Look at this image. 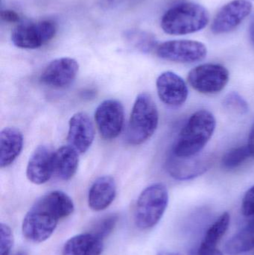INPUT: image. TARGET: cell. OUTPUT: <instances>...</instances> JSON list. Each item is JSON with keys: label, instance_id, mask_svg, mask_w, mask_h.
<instances>
[{"label": "cell", "instance_id": "6da1fadb", "mask_svg": "<svg viewBox=\"0 0 254 255\" xmlns=\"http://www.w3.org/2000/svg\"><path fill=\"white\" fill-rule=\"evenodd\" d=\"M74 210V203L67 193L55 190L44 195L25 214L22 225L23 236L35 244L47 241L60 220L71 215Z\"/></svg>", "mask_w": 254, "mask_h": 255}, {"label": "cell", "instance_id": "7a4b0ae2", "mask_svg": "<svg viewBox=\"0 0 254 255\" xmlns=\"http://www.w3.org/2000/svg\"><path fill=\"white\" fill-rule=\"evenodd\" d=\"M216 121L211 112L199 110L194 113L180 130L171 154L187 157L199 154L214 133Z\"/></svg>", "mask_w": 254, "mask_h": 255}, {"label": "cell", "instance_id": "3957f363", "mask_svg": "<svg viewBox=\"0 0 254 255\" xmlns=\"http://www.w3.org/2000/svg\"><path fill=\"white\" fill-rule=\"evenodd\" d=\"M209 21L210 15L204 6L189 1L169 9L161 19V27L167 34L185 35L201 31Z\"/></svg>", "mask_w": 254, "mask_h": 255}, {"label": "cell", "instance_id": "277c9868", "mask_svg": "<svg viewBox=\"0 0 254 255\" xmlns=\"http://www.w3.org/2000/svg\"><path fill=\"white\" fill-rule=\"evenodd\" d=\"M158 123L159 113L153 99L146 93L140 94L131 111L127 140L133 145L144 143L155 133Z\"/></svg>", "mask_w": 254, "mask_h": 255}, {"label": "cell", "instance_id": "5b68a950", "mask_svg": "<svg viewBox=\"0 0 254 255\" xmlns=\"http://www.w3.org/2000/svg\"><path fill=\"white\" fill-rule=\"evenodd\" d=\"M169 203L167 187L156 183L146 187L137 199L134 220L140 230L155 227L162 218Z\"/></svg>", "mask_w": 254, "mask_h": 255}, {"label": "cell", "instance_id": "8992f818", "mask_svg": "<svg viewBox=\"0 0 254 255\" xmlns=\"http://www.w3.org/2000/svg\"><path fill=\"white\" fill-rule=\"evenodd\" d=\"M56 32V23L50 19L22 22L13 28L11 40L20 49H38L52 40Z\"/></svg>", "mask_w": 254, "mask_h": 255}, {"label": "cell", "instance_id": "52a82bcc", "mask_svg": "<svg viewBox=\"0 0 254 255\" xmlns=\"http://www.w3.org/2000/svg\"><path fill=\"white\" fill-rule=\"evenodd\" d=\"M187 79L190 86L198 92L216 94L228 83L229 71L221 64H201L189 72Z\"/></svg>", "mask_w": 254, "mask_h": 255}, {"label": "cell", "instance_id": "ba28073f", "mask_svg": "<svg viewBox=\"0 0 254 255\" xmlns=\"http://www.w3.org/2000/svg\"><path fill=\"white\" fill-rule=\"evenodd\" d=\"M159 58L176 63L198 62L206 58L207 49L201 42L191 40H169L156 48Z\"/></svg>", "mask_w": 254, "mask_h": 255}, {"label": "cell", "instance_id": "9c48e42d", "mask_svg": "<svg viewBox=\"0 0 254 255\" xmlns=\"http://www.w3.org/2000/svg\"><path fill=\"white\" fill-rule=\"evenodd\" d=\"M124 108L120 102L107 100L97 107L95 121L100 135L106 140L117 137L123 128Z\"/></svg>", "mask_w": 254, "mask_h": 255}, {"label": "cell", "instance_id": "30bf717a", "mask_svg": "<svg viewBox=\"0 0 254 255\" xmlns=\"http://www.w3.org/2000/svg\"><path fill=\"white\" fill-rule=\"evenodd\" d=\"M213 164L210 154H196L187 157H177L170 154L167 160V169L174 179L185 181L192 179L207 172Z\"/></svg>", "mask_w": 254, "mask_h": 255}, {"label": "cell", "instance_id": "8fae6325", "mask_svg": "<svg viewBox=\"0 0 254 255\" xmlns=\"http://www.w3.org/2000/svg\"><path fill=\"white\" fill-rule=\"evenodd\" d=\"M252 3L249 0H233L216 13L211 25L216 34H225L237 28L252 13Z\"/></svg>", "mask_w": 254, "mask_h": 255}, {"label": "cell", "instance_id": "7c38bea8", "mask_svg": "<svg viewBox=\"0 0 254 255\" xmlns=\"http://www.w3.org/2000/svg\"><path fill=\"white\" fill-rule=\"evenodd\" d=\"M79 69V64L73 58H58L48 64L42 73L40 80L49 88H67L74 82Z\"/></svg>", "mask_w": 254, "mask_h": 255}, {"label": "cell", "instance_id": "4fadbf2b", "mask_svg": "<svg viewBox=\"0 0 254 255\" xmlns=\"http://www.w3.org/2000/svg\"><path fill=\"white\" fill-rule=\"evenodd\" d=\"M156 86L158 97L169 107H180L187 100L189 93L186 84L180 76L173 72H164L160 75Z\"/></svg>", "mask_w": 254, "mask_h": 255}, {"label": "cell", "instance_id": "5bb4252c", "mask_svg": "<svg viewBox=\"0 0 254 255\" xmlns=\"http://www.w3.org/2000/svg\"><path fill=\"white\" fill-rule=\"evenodd\" d=\"M54 151L47 145H39L30 157L26 168L28 181L37 185L47 182L54 174Z\"/></svg>", "mask_w": 254, "mask_h": 255}, {"label": "cell", "instance_id": "9a60e30c", "mask_svg": "<svg viewBox=\"0 0 254 255\" xmlns=\"http://www.w3.org/2000/svg\"><path fill=\"white\" fill-rule=\"evenodd\" d=\"M95 136L93 124L86 114H75L69 122L67 139L70 145L79 154L86 152L92 145Z\"/></svg>", "mask_w": 254, "mask_h": 255}, {"label": "cell", "instance_id": "2e32d148", "mask_svg": "<svg viewBox=\"0 0 254 255\" xmlns=\"http://www.w3.org/2000/svg\"><path fill=\"white\" fill-rule=\"evenodd\" d=\"M116 181L113 177L104 175L97 178L89 188L88 205L94 211L107 209L116 196Z\"/></svg>", "mask_w": 254, "mask_h": 255}, {"label": "cell", "instance_id": "e0dca14e", "mask_svg": "<svg viewBox=\"0 0 254 255\" xmlns=\"http://www.w3.org/2000/svg\"><path fill=\"white\" fill-rule=\"evenodd\" d=\"M23 136L19 129L6 127L0 133V167H7L20 154Z\"/></svg>", "mask_w": 254, "mask_h": 255}, {"label": "cell", "instance_id": "ac0fdd59", "mask_svg": "<svg viewBox=\"0 0 254 255\" xmlns=\"http://www.w3.org/2000/svg\"><path fill=\"white\" fill-rule=\"evenodd\" d=\"M103 250L104 240L89 232L68 240L64 244L61 255H101Z\"/></svg>", "mask_w": 254, "mask_h": 255}, {"label": "cell", "instance_id": "d6986e66", "mask_svg": "<svg viewBox=\"0 0 254 255\" xmlns=\"http://www.w3.org/2000/svg\"><path fill=\"white\" fill-rule=\"evenodd\" d=\"M79 152L71 145H64L54 153V173L63 181H69L79 167Z\"/></svg>", "mask_w": 254, "mask_h": 255}, {"label": "cell", "instance_id": "ffe728a7", "mask_svg": "<svg viewBox=\"0 0 254 255\" xmlns=\"http://www.w3.org/2000/svg\"><path fill=\"white\" fill-rule=\"evenodd\" d=\"M254 250V223L243 228L226 243L225 250L227 254L238 255Z\"/></svg>", "mask_w": 254, "mask_h": 255}, {"label": "cell", "instance_id": "44dd1931", "mask_svg": "<svg viewBox=\"0 0 254 255\" xmlns=\"http://www.w3.org/2000/svg\"><path fill=\"white\" fill-rule=\"evenodd\" d=\"M230 220L231 217L228 212L222 214V215L209 228L200 247L207 250L217 249L216 246L229 228Z\"/></svg>", "mask_w": 254, "mask_h": 255}, {"label": "cell", "instance_id": "7402d4cb", "mask_svg": "<svg viewBox=\"0 0 254 255\" xmlns=\"http://www.w3.org/2000/svg\"><path fill=\"white\" fill-rule=\"evenodd\" d=\"M250 157H252V154L248 145L237 147L230 150L224 155L222 157V164L225 169H237Z\"/></svg>", "mask_w": 254, "mask_h": 255}, {"label": "cell", "instance_id": "603a6c76", "mask_svg": "<svg viewBox=\"0 0 254 255\" xmlns=\"http://www.w3.org/2000/svg\"><path fill=\"white\" fill-rule=\"evenodd\" d=\"M223 105L227 110L232 113L245 115L249 112L247 102L237 93L228 94L224 100Z\"/></svg>", "mask_w": 254, "mask_h": 255}, {"label": "cell", "instance_id": "cb8c5ba5", "mask_svg": "<svg viewBox=\"0 0 254 255\" xmlns=\"http://www.w3.org/2000/svg\"><path fill=\"white\" fill-rule=\"evenodd\" d=\"M117 222L118 216L115 214L103 217L99 221L97 222L91 233L104 240L114 230Z\"/></svg>", "mask_w": 254, "mask_h": 255}, {"label": "cell", "instance_id": "d4e9b609", "mask_svg": "<svg viewBox=\"0 0 254 255\" xmlns=\"http://www.w3.org/2000/svg\"><path fill=\"white\" fill-rule=\"evenodd\" d=\"M0 255H10L13 246V235L7 225H0Z\"/></svg>", "mask_w": 254, "mask_h": 255}, {"label": "cell", "instance_id": "484cf974", "mask_svg": "<svg viewBox=\"0 0 254 255\" xmlns=\"http://www.w3.org/2000/svg\"><path fill=\"white\" fill-rule=\"evenodd\" d=\"M242 212L249 223H254V186L248 190L243 198Z\"/></svg>", "mask_w": 254, "mask_h": 255}, {"label": "cell", "instance_id": "4316f807", "mask_svg": "<svg viewBox=\"0 0 254 255\" xmlns=\"http://www.w3.org/2000/svg\"><path fill=\"white\" fill-rule=\"evenodd\" d=\"M1 18L5 22H16L19 20L18 13L11 10H1Z\"/></svg>", "mask_w": 254, "mask_h": 255}, {"label": "cell", "instance_id": "83f0119b", "mask_svg": "<svg viewBox=\"0 0 254 255\" xmlns=\"http://www.w3.org/2000/svg\"><path fill=\"white\" fill-rule=\"evenodd\" d=\"M188 255H223L217 249L214 250H207V249L199 248L196 251L191 252Z\"/></svg>", "mask_w": 254, "mask_h": 255}, {"label": "cell", "instance_id": "f1b7e54d", "mask_svg": "<svg viewBox=\"0 0 254 255\" xmlns=\"http://www.w3.org/2000/svg\"><path fill=\"white\" fill-rule=\"evenodd\" d=\"M248 146H249V150H250L252 157L254 158V123L252 125V128H251L250 133H249Z\"/></svg>", "mask_w": 254, "mask_h": 255}, {"label": "cell", "instance_id": "f546056e", "mask_svg": "<svg viewBox=\"0 0 254 255\" xmlns=\"http://www.w3.org/2000/svg\"><path fill=\"white\" fill-rule=\"evenodd\" d=\"M249 34L252 43L254 45V15L251 19L250 25H249Z\"/></svg>", "mask_w": 254, "mask_h": 255}, {"label": "cell", "instance_id": "4dcf8cb0", "mask_svg": "<svg viewBox=\"0 0 254 255\" xmlns=\"http://www.w3.org/2000/svg\"><path fill=\"white\" fill-rule=\"evenodd\" d=\"M157 255H188V254H182V253H174V252L161 251Z\"/></svg>", "mask_w": 254, "mask_h": 255}, {"label": "cell", "instance_id": "1f68e13d", "mask_svg": "<svg viewBox=\"0 0 254 255\" xmlns=\"http://www.w3.org/2000/svg\"><path fill=\"white\" fill-rule=\"evenodd\" d=\"M15 255H28V254H27L25 252L20 251L19 252V253H16V254Z\"/></svg>", "mask_w": 254, "mask_h": 255}]
</instances>
